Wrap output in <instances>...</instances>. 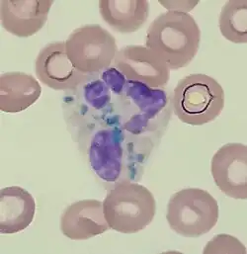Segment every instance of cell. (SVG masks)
<instances>
[{
	"instance_id": "6da1fadb",
	"label": "cell",
	"mask_w": 247,
	"mask_h": 254,
	"mask_svg": "<svg viewBox=\"0 0 247 254\" xmlns=\"http://www.w3.org/2000/svg\"><path fill=\"white\" fill-rule=\"evenodd\" d=\"M201 31L192 15L167 11L158 15L146 31L145 47L169 69L188 66L198 54Z\"/></svg>"
},
{
	"instance_id": "7a4b0ae2",
	"label": "cell",
	"mask_w": 247,
	"mask_h": 254,
	"mask_svg": "<svg viewBox=\"0 0 247 254\" xmlns=\"http://www.w3.org/2000/svg\"><path fill=\"white\" fill-rule=\"evenodd\" d=\"M174 114L190 126H203L215 121L225 108L223 86L212 76L193 73L180 79L174 88Z\"/></svg>"
},
{
	"instance_id": "3957f363",
	"label": "cell",
	"mask_w": 247,
	"mask_h": 254,
	"mask_svg": "<svg viewBox=\"0 0 247 254\" xmlns=\"http://www.w3.org/2000/svg\"><path fill=\"white\" fill-rule=\"evenodd\" d=\"M103 211L109 228L121 234H136L151 224L156 213L153 194L144 186L123 181L106 195Z\"/></svg>"
},
{
	"instance_id": "277c9868",
	"label": "cell",
	"mask_w": 247,
	"mask_h": 254,
	"mask_svg": "<svg viewBox=\"0 0 247 254\" xmlns=\"http://www.w3.org/2000/svg\"><path fill=\"white\" fill-rule=\"evenodd\" d=\"M220 209L217 200L206 190L185 188L171 196L166 220L170 229L184 238L196 239L217 225Z\"/></svg>"
},
{
	"instance_id": "5b68a950",
	"label": "cell",
	"mask_w": 247,
	"mask_h": 254,
	"mask_svg": "<svg viewBox=\"0 0 247 254\" xmlns=\"http://www.w3.org/2000/svg\"><path fill=\"white\" fill-rule=\"evenodd\" d=\"M65 49L75 68L86 75L108 68L118 53L114 36L98 24L73 30L65 41Z\"/></svg>"
},
{
	"instance_id": "8992f818",
	"label": "cell",
	"mask_w": 247,
	"mask_h": 254,
	"mask_svg": "<svg viewBox=\"0 0 247 254\" xmlns=\"http://www.w3.org/2000/svg\"><path fill=\"white\" fill-rule=\"evenodd\" d=\"M113 64L127 81L138 82L151 89L164 88L170 79L168 66L144 46L123 47L118 51Z\"/></svg>"
},
{
	"instance_id": "52a82bcc",
	"label": "cell",
	"mask_w": 247,
	"mask_h": 254,
	"mask_svg": "<svg viewBox=\"0 0 247 254\" xmlns=\"http://www.w3.org/2000/svg\"><path fill=\"white\" fill-rule=\"evenodd\" d=\"M211 173L218 188L236 200L247 199V146L230 142L214 154Z\"/></svg>"
},
{
	"instance_id": "ba28073f",
	"label": "cell",
	"mask_w": 247,
	"mask_h": 254,
	"mask_svg": "<svg viewBox=\"0 0 247 254\" xmlns=\"http://www.w3.org/2000/svg\"><path fill=\"white\" fill-rule=\"evenodd\" d=\"M38 79L46 86L60 91L76 89L88 79L80 72L67 57L65 42H53L46 45L38 54L35 62Z\"/></svg>"
},
{
	"instance_id": "9c48e42d",
	"label": "cell",
	"mask_w": 247,
	"mask_h": 254,
	"mask_svg": "<svg viewBox=\"0 0 247 254\" xmlns=\"http://www.w3.org/2000/svg\"><path fill=\"white\" fill-rule=\"evenodd\" d=\"M53 4L52 0H2L1 25L11 35L31 37L45 26Z\"/></svg>"
},
{
	"instance_id": "30bf717a",
	"label": "cell",
	"mask_w": 247,
	"mask_h": 254,
	"mask_svg": "<svg viewBox=\"0 0 247 254\" xmlns=\"http://www.w3.org/2000/svg\"><path fill=\"white\" fill-rule=\"evenodd\" d=\"M103 203L85 199L67 206L61 217L62 234L71 241H86L109 230Z\"/></svg>"
},
{
	"instance_id": "8fae6325",
	"label": "cell",
	"mask_w": 247,
	"mask_h": 254,
	"mask_svg": "<svg viewBox=\"0 0 247 254\" xmlns=\"http://www.w3.org/2000/svg\"><path fill=\"white\" fill-rule=\"evenodd\" d=\"M124 133L118 127L99 130L89 148L90 164L96 174L108 182L116 181L123 165Z\"/></svg>"
},
{
	"instance_id": "7c38bea8",
	"label": "cell",
	"mask_w": 247,
	"mask_h": 254,
	"mask_svg": "<svg viewBox=\"0 0 247 254\" xmlns=\"http://www.w3.org/2000/svg\"><path fill=\"white\" fill-rule=\"evenodd\" d=\"M34 197L20 186L2 188L0 191V233L14 235L26 230L34 221Z\"/></svg>"
},
{
	"instance_id": "4fadbf2b",
	"label": "cell",
	"mask_w": 247,
	"mask_h": 254,
	"mask_svg": "<svg viewBox=\"0 0 247 254\" xmlns=\"http://www.w3.org/2000/svg\"><path fill=\"white\" fill-rule=\"evenodd\" d=\"M41 94L42 87L31 74L11 71L0 76V110L4 113L15 114L28 109Z\"/></svg>"
},
{
	"instance_id": "5bb4252c",
	"label": "cell",
	"mask_w": 247,
	"mask_h": 254,
	"mask_svg": "<svg viewBox=\"0 0 247 254\" xmlns=\"http://www.w3.org/2000/svg\"><path fill=\"white\" fill-rule=\"evenodd\" d=\"M98 7L102 19L121 34L138 31L149 15V3L145 0H101Z\"/></svg>"
},
{
	"instance_id": "9a60e30c",
	"label": "cell",
	"mask_w": 247,
	"mask_h": 254,
	"mask_svg": "<svg viewBox=\"0 0 247 254\" xmlns=\"http://www.w3.org/2000/svg\"><path fill=\"white\" fill-rule=\"evenodd\" d=\"M123 90L125 96L137 109L135 115L124 127L131 132L139 133L165 106L166 94L160 89H151L144 84L127 80L124 85Z\"/></svg>"
},
{
	"instance_id": "2e32d148",
	"label": "cell",
	"mask_w": 247,
	"mask_h": 254,
	"mask_svg": "<svg viewBox=\"0 0 247 254\" xmlns=\"http://www.w3.org/2000/svg\"><path fill=\"white\" fill-rule=\"evenodd\" d=\"M222 35L235 44L247 43V1L231 0L223 6L219 17Z\"/></svg>"
},
{
	"instance_id": "e0dca14e",
	"label": "cell",
	"mask_w": 247,
	"mask_h": 254,
	"mask_svg": "<svg viewBox=\"0 0 247 254\" xmlns=\"http://www.w3.org/2000/svg\"><path fill=\"white\" fill-rule=\"evenodd\" d=\"M204 254H247L246 247L235 237L230 235H218L210 241Z\"/></svg>"
},
{
	"instance_id": "ac0fdd59",
	"label": "cell",
	"mask_w": 247,
	"mask_h": 254,
	"mask_svg": "<svg viewBox=\"0 0 247 254\" xmlns=\"http://www.w3.org/2000/svg\"><path fill=\"white\" fill-rule=\"evenodd\" d=\"M162 5L167 7L169 10L168 11H177V12H185L192 10V8L198 4V1L191 3V2H160Z\"/></svg>"
}]
</instances>
